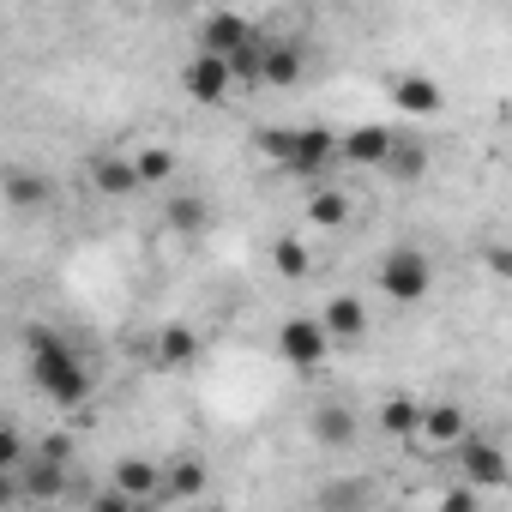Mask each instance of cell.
Listing matches in <instances>:
<instances>
[{
	"instance_id": "obj_1",
	"label": "cell",
	"mask_w": 512,
	"mask_h": 512,
	"mask_svg": "<svg viewBox=\"0 0 512 512\" xmlns=\"http://www.w3.org/2000/svg\"><path fill=\"white\" fill-rule=\"evenodd\" d=\"M25 350H31V386H37L55 410H79V404H91L97 380H91L85 356H79L61 332L31 326V332H25Z\"/></svg>"
},
{
	"instance_id": "obj_2",
	"label": "cell",
	"mask_w": 512,
	"mask_h": 512,
	"mask_svg": "<svg viewBox=\"0 0 512 512\" xmlns=\"http://www.w3.org/2000/svg\"><path fill=\"white\" fill-rule=\"evenodd\" d=\"M374 290H380L386 302H398V308L428 302V296H434V260H428V247H416V241L386 247L380 260H374Z\"/></svg>"
},
{
	"instance_id": "obj_3",
	"label": "cell",
	"mask_w": 512,
	"mask_h": 512,
	"mask_svg": "<svg viewBox=\"0 0 512 512\" xmlns=\"http://www.w3.org/2000/svg\"><path fill=\"white\" fill-rule=\"evenodd\" d=\"M338 163H344V133H332V127H296V151H290V163H284L278 175L320 187Z\"/></svg>"
},
{
	"instance_id": "obj_4",
	"label": "cell",
	"mask_w": 512,
	"mask_h": 512,
	"mask_svg": "<svg viewBox=\"0 0 512 512\" xmlns=\"http://www.w3.org/2000/svg\"><path fill=\"white\" fill-rule=\"evenodd\" d=\"M278 356H284L296 374H320L326 356H332V332H326V320H320V314H290V320L278 326Z\"/></svg>"
},
{
	"instance_id": "obj_5",
	"label": "cell",
	"mask_w": 512,
	"mask_h": 512,
	"mask_svg": "<svg viewBox=\"0 0 512 512\" xmlns=\"http://www.w3.org/2000/svg\"><path fill=\"white\" fill-rule=\"evenodd\" d=\"M181 91H187L199 109H217V103H229L241 85H235V67H229V55H217V49H199V55L181 67Z\"/></svg>"
},
{
	"instance_id": "obj_6",
	"label": "cell",
	"mask_w": 512,
	"mask_h": 512,
	"mask_svg": "<svg viewBox=\"0 0 512 512\" xmlns=\"http://www.w3.org/2000/svg\"><path fill=\"white\" fill-rule=\"evenodd\" d=\"M398 127H386V121H356V127H344V169H386V157L398 151Z\"/></svg>"
},
{
	"instance_id": "obj_7",
	"label": "cell",
	"mask_w": 512,
	"mask_h": 512,
	"mask_svg": "<svg viewBox=\"0 0 512 512\" xmlns=\"http://www.w3.org/2000/svg\"><path fill=\"white\" fill-rule=\"evenodd\" d=\"M452 452H458V470H464V482H476V488H506V482H512V464H506V452H500L494 440H476V434H464Z\"/></svg>"
},
{
	"instance_id": "obj_8",
	"label": "cell",
	"mask_w": 512,
	"mask_h": 512,
	"mask_svg": "<svg viewBox=\"0 0 512 512\" xmlns=\"http://www.w3.org/2000/svg\"><path fill=\"white\" fill-rule=\"evenodd\" d=\"M308 79V43L302 37H266V91H296Z\"/></svg>"
},
{
	"instance_id": "obj_9",
	"label": "cell",
	"mask_w": 512,
	"mask_h": 512,
	"mask_svg": "<svg viewBox=\"0 0 512 512\" xmlns=\"http://www.w3.org/2000/svg\"><path fill=\"white\" fill-rule=\"evenodd\" d=\"M392 109H398L404 121H434V115L446 109V91H440L428 73H398V79H392Z\"/></svg>"
},
{
	"instance_id": "obj_10",
	"label": "cell",
	"mask_w": 512,
	"mask_h": 512,
	"mask_svg": "<svg viewBox=\"0 0 512 512\" xmlns=\"http://www.w3.org/2000/svg\"><path fill=\"white\" fill-rule=\"evenodd\" d=\"M464 434H470V416H464V404H452V398H434V404H422V428H416V440H422V446H434V452H452Z\"/></svg>"
},
{
	"instance_id": "obj_11",
	"label": "cell",
	"mask_w": 512,
	"mask_h": 512,
	"mask_svg": "<svg viewBox=\"0 0 512 512\" xmlns=\"http://www.w3.org/2000/svg\"><path fill=\"white\" fill-rule=\"evenodd\" d=\"M199 350H205V338H199L187 320H169V326L157 332V344H151V362H157L163 374H181V368L199 362Z\"/></svg>"
},
{
	"instance_id": "obj_12",
	"label": "cell",
	"mask_w": 512,
	"mask_h": 512,
	"mask_svg": "<svg viewBox=\"0 0 512 512\" xmlns=\"http://www.w3.org/2000/svg\"><path fill=\"white\" fill-rule=\"evenodd\" d=\"M115 482H121L139 506L169 500V464H151V458H115Z\"/></svg>"
},
{
	"instance_id": "obj_13",
	"label": "cell",
	"mask_w": 512,
	"mask_h": 512,
	"mask_svg": "<svg viewBox=\"0 0 512 512\" xmlns=\"http://www.w3.org/2000/svg\"><path fill=\"white\" fill-rule=\"evenodd\" d=\"M308 428H314V440H320L326 452H350V446L362 440V416H356L350 404H320V410L308 416Z\"/></svg>"
},
{
	"instance_id": "obj_14",
	"label": "cell",
	"mask_w": 512,
	"mask_h": 512,
	"mask_svg": "<svg viewBox=\"0 0 512 512\" xmlns=\"http://www.w3.org/2000/svg\"><path fill=\"white\" fill-rule=\"evenodd\" d=\"M91 187H97L103 199H133V193L145 187V175H139V163H133V157L103 151V157H91Z\"/></svg>"
},
{
	"instance_id": "obj_15",
	"label": "cell",
	"mask_w": 512,
	"mask_h": 512,
	"mask_svg": "<svg viewBox=\"0 0 512 512\" xmlns=\"http://www.w3.org/2000/svg\"><path fill=\"white\" fill-rule=\"evenodd\" d=\"M320 320H326V332H332V344H362L368 338V302L362 296H326V308H320Z\"/></svg>"
},
{
	"instance_id": "obj_16",
	"label": "cell",
	"mask_w": 512,
	"mask_h": 512,
	"mask_svg": "<svg viewBox=\"0 0 512 512\" xmlns=\"http://www.w3.org/2000/svg\"><path fill=\"white\" fill-rule=\"evenodd\" d=\"M253 37H260V25L241 19V13H211V19L199 25V49H217V55H235V49L253 43Z\"/></svg>"
},
{
	"instance_id": "obj_17",
	"label": "cell",
	"mask_w": 512,
	"mask_h": 512,
	"mask_svg": "<svg viewBox=\"0 0 512 512\" xmlns=\"http://www.w3.org/2000/svg\"><path fill=\"white\" fill-rule=\"evenodd\" d=\"M19 482H25V500H61V494H67V464L37 452V458L19 470Z\"/></svg>"
},
{
	"instance_id": "obj_18",
	"label": "cell",
	"mask_w": 512,
	"mask_h": 512,
	"mask_svg": "<svg viewBox=\"0 0 512 512\" xmlns=\"http://www.w3.org/2000/svg\"><path fill=\"white\" fill-rule=\"evenodd\" d=\"M350 217H356V205H350V193H344V187L320 181V187L308 193V223H320V229H344Z\"/></svg>"
},
{
	"instance_id": "obj_19",
	"label": "cell",
	"mask_w": 512,
	"mask_h": 512,
	"mask_svg": "<svg viewBox=\"0 0 512 512\" xmlns=\"http://www.w3.org/2000/svg\"><path fill=\"white\" fill-rule=\"evenodd\" d=\"M49 175H37V169H7V205L13 211H43L49 205Z\"/></svg>"
},
{
	"instance_id": "obj_20",
	"label": "cell",
	"mask_w": 512,
	"mask_h": 512,
	"mask_svg": "<svg viewBox=\"0 0 512 512\" xmlns=\"http://www.w3.org/2000/svg\"><path fill=\"white\" fill-rule=\"evenodd\" d=\"M380 428H386L392 440H416V428H422V404H416L410 392L380 398Z\"/></svg>"
},
{
	"instance_id": "obj_21",
	"label": "cell",
	"mask_w": 512,
	"mask_h": 512,
	"mask_svg": "<svg viewBox=\"0 0 512 512\" xmlns=\"http://www.w3.org/2000/svg\"><path fill=\"white\" fill-rule=\"evenodd\" d=\"M266 37H272V31H260L253 43H241V49L229 55V67H235V85H241V91H260V85H266Z\"/></svg>"
},
{
	"instance_id": "obj_22",
	"label": "cell",
	"mask_w": 512,
	"mask_h": 512,
	"mask_svg": "<svg viewBox=\"0 0 512 512\" xmlns=\"http://www.w3.org/2000/svg\"><path fill=\"white\" fill-rule=\"evenodd\" d=\"M272 272H278V278H290V284H296V278H308V272H314V253H308V241H296V235H278V241H272Z\"/></svg>"
},
{
	"instance_id": "obj_23",
	"label": "cell",
	"mask_w": 512,
	"mask_h": 512,
	"mask_svg": "<svg viewBox=\"0 0 512 512\" xmlns=\"http://www.w3.org/2000/svg\"><path fill=\"white\" fill-rule=\"evenodd\" d=\"M163 223H169V229H181V235H199V229L211 223V205H205L199 193H175V199L163 205Z\"/></svg>"
},
{
	"instance_id": "obj_24",
	"label": "cell",
	"mask_w": 512,
	"mask_h": 512,
	"mask_svg": "<svg viewBox=\"0 0 512 512\" xmlns=\"http://www.w3.org/2000/svg\"><path fill=\"white\" fill-rule=\"evenodd\" d=\"M133 163H139V175H145V187H163L175 169H181V157L169 151V145H139L133 151Z\"/></svg>"
},
{
	"instance_id": "obj_25",
	"label": "cell",
	"mask_w": 512,
	"mask_h": 512,
	"mask_svg": "<svg viewBox=\"0 0 512 512\" xmlns=\"http://www.w3.org/2000/svg\"><path fill=\"white\" fill-rule=\"evenodd\" d=\"M25 464H31V440H25L19 422H7L0 428V476H19Z\"/></svg>"
},
{
	"instance_id": "obj_26",
	"label": "cell",
	"mask_w": 512,
	"mask_h": 512,
	"mask_svg": "<svg viewBox=\"0 0 512 512\" xmlns=\"http://www.w3.org/2000/svg\"><path fill=\"white\" fill-rule=\"evenodd\" d=\"M428 169V145H416V139H398V151L386 157V175L392 181H416Z\"/></svg>"
},
{
	"instance_id": "obj_27",
	"label": "cell",
	"mask_w": 512,
	"mask_h": 512,
	"mask_svg": "<svg viewBox=\"0 0 512 512\" xmlns=\"http://www.w3.org/2000/svg\"><path fill=\"white\" fill-rule=\"evenodd\" d=\"M199 494H205V464L199 458L169 464V500H199Z\"/></svg>"
},
{
	"instance_id": "obj_28",
	"label": "cell",
	"mask_w": 512,
	"mask_h": 512,
	"mask_svg": "<svg viewBox=\"0 0 512 512\" xmlns=\"http://www.w3.org/2000/svg\"><path fill=\"white\" fill-rule=\"evenodd\" d=\"M253 151H260L266 163H290V151H296V127H260V133H253Z\"/></svg>"
},
{
	"instance_id": "obj_29",
	"label": "cell",
	"mask_w": 512,
	"mask_h": 512,
	"mask_svg": "<svg viewBox=\"0 0 512 512\" xmlns=\"http://www.w3.org/2000/svg\"><path fill=\"white\" fill-rule=\"evenodd\" d=\"M482 266H488L494 278H506V284H512V247H482Z\"/></svg>"
},
{
	"instance_id": "obj_30",
	"label": "cell",
	"mask_w": 512,
	"mask_h": 512,
	"mask_svg": "<svg viewBox=\"0 0 512 512\" xmlns=\"http://www.w3.org/2000/svg\"><path fill=\"white\" fill-rule=\"evenodd\" d=\"M37 452H43V458H61V464H73V440H67V434H49Z\"/></svg>"
},
{
	"instance_id": "obj_31",
	"label": "cell",
	"mask_w": 512,
	"mask_h": 512,
	"mask_svg": "<svg viewBox=\"0 0 512 512\" xmlns=\"http://www.w3.org/2000/svg\"><path fill=\"white\" fill-rule=\"evenodd\" d=\"M151 7H169V0H151Z\"/></svg>"
}]
</instances>
